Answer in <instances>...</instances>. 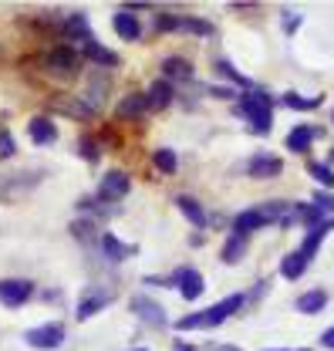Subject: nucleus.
Instances as JSON below:
<instances>
[{"mask_svg": "<svg viewBox=\"0 0 334 351\" xmlns=\"http://www.w3.org/2000/svg\"><path fill=\"white\" fill-rule=\"evenodd\" d=\"M243 301H247L243 294H230L226 301L206 307V311H193V314L179 317V321H176V328H179V331H193V328H216V324H223L230 314H237V311L243 307Z\"/></svg>", "mask_w": 334, "mask_h": 351, "instance_id": "1", "label": "nucleus"}, {"mask_svg": "<svg viewBox=\"0 0 334 351\" xmlns=\"http://www.w3.org/2000/svg\"><path fill=\"white\" fill-rule=\"evenodd\" d=\"M237 108H240L243 119H250L253 132H263L267 135V132L274 129V112H270V95L267 91H257V88L240 91L237 95Z\"/></svg>", "mask_w": 334, "mask_h": 351, "instance_id": "2", "label": "nucleus"}, {"mask_svg": "<svg viewBox=\"0 0 334 351\" xmlns=\"http://www.w3.org/2000/svg\"><path fill=\"white\" fill-rule=\"evenodd\" d=\"M128 189H132V179H128L126 169H108L98 182V199L102 203H119V199L128 196Z\"/></svg>", "mask_w": 334, "mask_h": 351, "instance_id": "3", "label": "nucleus"}, {"mask_svg": "<svg viewBox=\"0 0 334 351\" xmlns=\"http://www.w3.org/2000/svg\"><path fill=\"white\" fill-rule=\"evenodd\" d=\"M34 294V280L27 277H3L0 280V304L3 307H21L24 301H31Z\"/></svg>", "mask_w": 334, "mask_h": 351, "instance_id": "4", "label": "nucleus"}, {"mask_svg": "<svg viewBox=\"0 0 334 351\" xmlns=\"http://www.w3.org/2000/svg\"><path fill=\"white\" fill-rule=\"evenodd\" d=\"M24 341H27L31 348H41V351L61 348V345H64V324H58V321L38 324V328H31V331L24 335Z\"/></svg>", "mask_w": 334, "mask_h": 351, "instance_id": "5", "label": "nucleus"}, {"mask_svg": "<svg viewBox=\"0 0 334 351\" xmlns=\"http://www.w3.org/2000/svg\"><path fill=\"white\" fill-rule=\"evenodd\" d=\"M44 61H47V68H51L54 75H75V71H78V61H82V51L71 47V44H58V47L47 51Z\"/></svg>", "mask_w": 334, "mask_h": 351, "instance_id": "6", "label": "nucleus"}, {"mask_svg": "<svg viewBox=\"0 0 334 351\" xmlns=\"http://www.w3.org/2000/svg\"><path fill=\"white\" fill-rule=\"evenodd\" d=\"M172 284L179 287V294H182V301H196L200 294H203V274L196 270V267H182V270H176V277H172Z\"/></svg>", "mask_w": 334, "mask_h": 351, "instance_id": "7", "label": "nucleus"}, {"mask_svg": "<svg viewBox=\"0 0 334 351\" xmlns=\"http://www.w3.org/2000/svg\"><path fill=\"white\" fill-rule=\"evenodd\" d=\"M284 173V159L274 152H257L250 159V176L253 179H277Z\"/></svg>", "mask_w": 334, "mask_h": 351, "instance_id": "8", "label": "nucleus"}, {"mask_svg": "<svg viewBox=\"0 0 334 351\" xmlns=\"http://www.w3.org/2000/svg\"><path fill=\"white\" fill-rule=\"evenodd\" d=\"M27 135H31L34 145H51V142H58V125H54V119H47V115H34V119L27 122Z\"/></svg>", "mask_w": 334, "mask_h": 351, "instance_id": "9", "label": "nucleus"}, {"mask_svg": "<svg viewBox=\"0 0 334 351\" xmlns=\"http://www.w3.org/2000/svg\"><path fill=\"white\" fill-rule=\"evenodd\" d=\"M132 311L149 324V328H166V311H163V304H156V301H149V298H135L132 301Z\"/></svg>", "mask_w": 334, "mask_h": 351, "instance_id": "10", "label": "nucleus"}, {"mask_svg": "<svg viewBox=\"0 0 334 351\" xmlns=\"http://www.w3.org/2000/svg\"><path fill=\"white\" fill-rule=\"evenodd\" d=\"M145 112H149V98L139 95V91H132V95H126V98L119 101L115 119H119V122H128V119H142Z\"/></svg>", "mask_w": 334, "mask_h": 351, "instance_id": "11", "label": "nucleus"}, {"mask_svg": "<svg viewBox=\"0 0 334 351\" xmlns=\"http://www.w3.org/2000/svg\"><path fill=\"white\" fill-rule=\"evenodd\" d=\"M98 247H102V254H105L108 261H126V257L135 254V247H132V243H122L115 233H102V237H98Z\"/></svg>", "mask_w": 334, "mask_h": 351, "instance_id": "12", "label": "nucleus"}, {"mask_svg": "<svg viewBox=\"0 0 334 351\" xmlns=\"http://www.w3.org/2000/svg\"><path fill=\"white\" fill-rule=\"evenodd\" d=\"M112 27H115V34H119L122 41H139V38H142V24H139L135 14H128V10H119V14L112 17Z\"/></svg>", "mask_w": 334, "mask_h": 351, "instance_id": "13", "label": "nucleus"}, {"mask_svg": "<svg viewBox=\"0 0 334 351\" xmlns=\"http://www.w3.org/2000/svg\"><path fill=\"white\" fill-rule=\"evenodd\" d=\"M108 301H112V294H108V291H105V294H102V291H91V294H84L82 301H78L75 317H78V321H88V317H95V314L108 304Z\"/></svg>", "mask_w": 334, "mask_h": 351, "instance_id": "14", "label": "nucleus"}, {"mask_svg": "<svg viewBox=\"0 0 334 351\" xmlns=\"http://www.w3.org/2000/svg\"><path fill=\"white\" fill-rule=\"evenodd\" d=\"M82 54L88 58V61L102 64V68H115V64H119V54H115V51H108V47H102L95 38H91L88 44H82Z\"/></svg>", "mask_w": 334, "mask_h": 351, "instance_id": "15", "label": "nucleus"}, {"mask_svg": "<svg viewBox=\"0 0 334 351\" xmlns=\"http://www.w3.org/2000/svg\"><path fill=\"white\" fill-rule=\"evenodd\" d=\"M176 206H179V213L189 219L193 226L206 230V210L200 206V199H193V196H176Z\"/></svg>", "mask_w": 334, "mask_h": 351, "instance_id": "16", "label": "nucleus"}, {"mask_svg": "<svg viewBox=\"0 0 334 351\" xmlns=\"http://www.w3.org/2000/svg\"><path fill=\"white\" fill-rule=\"evenodd\" d=\"M260 226H267V219H263V213L253 206V210H243V213H237V219H233V233H240V237H247V233H253V230H260Z\"/></svg>", "mask_w": 334, "mask_h": 351, "instance_id": "17", "label": "nucleus"}, {"mask_svg": "<svg viewBox=\"0 0 334 351\" xmlns=\"http://www.w3.org/2000/svg\"><path fill=\"white\" fill-rule=\"evenodd\" d=\"M307 263H311V257L304 254V250H294V254H287L284 261H281V277H287V280H297L304 270H307Z\"/></svg>", "mask_w": 334, "mask_h": 351, "instance_id": "18", "label": "nucleus"}, {"mask_svg": "<svg viewBox=\"0 0 334 351\" xmlns=\"http://www.w3.org/2000/svg\"><path fill=\"white\" fill-rule=\"evenodd\" d=\"M145 98H149V108H156V112H163L169 101H172V85H169L166 78H159V82H152L149 91H145Z\"/></svg>", "mask_w": 334, "mask_h": 351, "instance_id": "19", "label": "nucleus"}, {"mask_svg": "<svg viewBox=\"0 0 334 351\" xmlns=\"http://www.w3.org/2000/svg\"><path fill=\"white\" fill-rule=\"evenodd\" d=\"M324 304H328V294L314 287V291L300 294V298H297V304H294V307H297L300 314H321V311H324Z\"/></svg>", "mask_w": 334, "mask_h": 351, "instance_id": "20", "label": "nucleus"}, {"mask_svg": "<svg viewBox=\"0 0 334 351\" xmlns=\"http://www.w3.org/2000/svg\"><path fill=\"white\" fill-rule=\"evenodd\" d=\"M172 31H182V34H196V38H213V24L200 21V17H176V27Z\"/></svg>", "mask_w": 334, "mask_h": 351, "instance_id": "21", "label": "nucleus"}, {"mask_svg": "<svg viewBox=\"0 0 334 351\" xmlns=\"http://www.w3.org/2000/svg\"><path fill=\"white\" fill-rule=\"evenodd\" d=\"M54 108H61V112H68V115H75V119H82V122L95 115V108H91L84 98H58Z\"/></svg>", "mask_w": 334, "mask_h": 351, "instance_id": "22", "label": "nucleus"}, {"mask_svg": "<svg viewBox=\"0 0 334 351\" xmlns=\"http://www.w3.org/2000/svg\"><path fill=\"white\" fill-rule=\"evenodd\" d=\"M328 230H334V219H324V223L311 226V230H307V237H304V247H300V250H304L307 257H314V250L321 247V240H324V233H328Z\"/></svg>", "mask_w": 334, "mask_h": 351, "instance_id": "23", "label": "nucleus"}, {"mask_svg": "<svg viewBox=\"0 0 334 351\" xmlns=\"http://www.w3.org/2000/svg\"><path fill=\"white\" fill-rule=\"evenodd\" d=\"M311 142H314V129L311 125H297V129L287 132V149L291 152H307Z\"/></svg>", "mask_w": 334, "mask_h": 351, "instance_id": "24", "label": "nucleus"}, {"mask_svg": "<svg viewBox=\"0 0 334 351\" xmlns=\"http://www.w3.org/2000/svg\"><path fill=\"white\" fill-rule=\"evenodd\" d=\"M163 75H166V78H176V82H179V78L186 82V78H193V64H189L186 58H176V54H172V58L163 61Z\"/></svg>", "mask_w": 334, "mask_h": 351, "instance_id": "25", "label": "nucleus"}, {"mask_svg": "<svg viewBox=\"0 0 334 351\" xmlns=\"http://www.w3.org/2000/svg\"><path fill=\"white\" fill-rule=\"evenodd\" d=\"M243 250H247V237L233 233V237L226 240V247H223V263H237V261H243Z\"/></svg>", "mask_w": 334, "mask_h": 351, "instance_id": "26", "label": "nucleus"}, {"mask_svg": "<svg viewBox=\"0 0 334 351\" xmlns=\"http://www.w3.org/2000/svg\"><path fill=\"white\" fill-rule=\"evenodd\" d=\"M152 162H156V169H159L163 176H172L176 169H179V159H176V152H172V149H156Z\"/></svg>", "mask_w": 334, "mask_h": 351, "instance_id": "27", "label": "nucleus"}, {"mask_svg": "<svg viewBox=\"0 0 334 351\" xmlns=\"http://www.w3.org/2000/svg\"><path fill=\"white\" fill-rule=\"evenodd\" d=\"M284 105H287V108H297V112H311V108L321 105V95H318V98H304V95H297V91H287V95H284Z\"/></svg>", "mask_w": 334, "mask_h": 351, "instance_id": "28", "label": "nucleus"}, {"mask_svg": "<svg viewBox=\"0 0 334 351\" xmlns=\"http://www.w3.org/2000/svg\"><path fill=\"white\" fill-rule=\"evenodd\" d=\"M216 71H219V75H226V78H230V82H233V85H240V88H247V91H250V82H247V78H243V75H240V71H237V68H230V61H216Z\"/></svg>", "mask_w": 334, "mask_h": 351, "instance_id": "29", "label": "nucleus"}, {"mask_svg": "<svg viewBox=\"0 0 334 351\" xmlns=\"http://www.w3.org/2000/svg\"><path fill=\"white\" fill-rule=\"evenodd\" d=\"M307 173L314 176V179H318L324 189H331V186H334V173L328 169V166H324V162H311V166H307Z\"/></svg>", "mask_w": 334, "mask_h": 351, "instance_id": "30", "label": "nucleus"}, {"mask_svg": "<svg viewBox=\"0 0 334 351\" xmlns=\"http://www.w3.org/2000/svg\"><path fill=\"white\" fill-rule=\"evenodd\" d=\"M17 152V142H14V135L7 129H0V159H10Z\"/></svg>", "mask_w": 334, "mask_h": 351, "instance_id": "31", "label": "nucleus"}, {"mask_svg": "<svg viewBox=\"0 0 334 351\" xmlns=\"http://www.w3.org/2000/svg\"><path fill=\"white\" fill-rule=\"evenodd\" d=\"M78 149H82V156L88 162H98V142H95L91 135H84L82 142H78Z\"/></svg>", "mask_w": 334, "mask_h": 351, "instance_id": "32", "label": "nucleus"}, {"mask_svg": "<svg viewBox=\"0 0 334 351\" xmlns=\"http://www.w3.org/2000/svg\"><path fill=\"white\" fill-rule=\"evenodd\" d=\"M311 206H318L321 213H334V193H314Z\"/></svg>", "mask_w": 334, "mask_h": 351, "instance_id": "33", "label": "nucleus"}, {"mask_svg": "<svg viewBox=\"0 0 334 351\" xmlns=\"http://www.w3.org/2000/svg\"><path fill=\"white\" fill-rule=\"evenodd\" d=\"M321 345H324V348H331V351H334V328H328V331L321 335Z\"/></svg>", "mask_w": 334, "mask_h": 351, "instance_id": "34", "label": "nucleus"}, {"mask_svg": "<svg viewBox=\"0 0 334 351\" xmlns=\"http://www.w3.org/2000/svg\"><path fill=\"white\" fill-rule=\"evenodd\" d=\"M209 351H243V348H237V345H213Z\"/></svg>", "mask_w": 334, "mask_h": 351, "instance_id": "35", "label": "nucleus"}, {"mask_svg": "<svg viewBox=\"0 0 334 351\" xmlns=\"http://www.w3.org/2000/svg\"><path fill=\"white\" fill-rule=\"evenodd\" d=\"M172 351H196V348H193V345H182V341H176V345H172Z\"/></svg>", "mask_w": 334, "mask_h": 351, "instance_id": "36", "label": "nucleus"}, {"mask_svg": "<svg viewBox=\"0 0 334 351\" xmlns=\"http://www.w3.org/2000/svg\"><path fill=\"white\" fill-rule=\"evenodd\" d=\"M267 351H277V348H267Z\"/></svg>", "mask_w": 334, "mask_h": 351, "instance_id": "37", "label": "nucleus"}, {"mask_svg": "<svg viewBox=\"0 0 334 351\" xmlns=\"http://www.w3.org/2000/svg\"><path fill=\"white\" fill-rule=\"evenodd\" d=\"M135 351H145V348H135Z\"/></svg>", "mask_w": 334, "mask_h": 351, "instance_id": "38", "label": "nucleus"}, {"mask_svg": "<svg viewBox=\"0 0 334 351\" xmlns=\"http://www.w3.org/2000/svg\"><path fill=\"white\" fill-rule=\"evenodd\" d=\"M331 159H334V152H331Z\"/></svg>", "mask_w": 334, "mask_h": 351, "instance_id": "39", "label": "nucleus"}, {"mask_svg": "<svg viewBox=\"0 0 334 351\" xmlns=\"http://www.w3.org/2000/svg\"><path fill=\"white\" fill-rule=\"evenodd\" d=\"M300 351H307V348H300Z\"/></svg>", "mask_w": 334, "mask_h": 351, "instance_id": "40", "label": "nucleus"}]
</instances>
